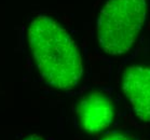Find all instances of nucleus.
Masks as SVG:
<instances>
[{
    "label": "nucleus",
    "instance_id": "obj_1",
    "mask_svg": "<svg viewBox=\"0 0 150 140\" xmlns=\"http://www.w3.org/2000/svg\"><path fill=\"white\" fill-rule=\"evenodd\" d=\"M28 45L45 84L59 91L75 89L83 77V62L69 31L53 16L38 14L29 22Z\"/></svg>",
    "mask_w": 150,
    "mask_h": 140
},
{
    "label": "nucleus",
    "instance_id": "obj_2",
    "mask_svg": "<svg viewBox=\"0 0 150 140\" xmlns=\"http://www.w3.org/2000/svg\"><path fill=\"white\" fill-rule=\"evenodd\" d=\"M147 0H107L96 22L97 41L111 56L133 48L147 17Z\"/></svg>",
    "mask_w": 150,
    "mask_h": 140
},
{
    "label": "nucleus",
    "instance_id": "obj_3",
    "mask_svg": "<svg viewBox=\"0 0 150 140\" xmlns=\"http://www.w3.org/2000/svg\"><path fill=\"white\" fill-rule=\"evenodd\" d=\"M121 87L138 119L150 122V65L129 67L122 75Z\"/></svg>",
    "mask_w": 150,
    "mask_h": 140
},
{
    "label": "nucleus",
    "instance_id": "obj_4",
    "mask_svg": "<svg viewBox=\"0 0 150 140\" xmlns=\"http://www.w3.org/2000/svg\"><path fill=\"white\" fill-rule=\"evenodd\" d=\"M77 113L82 128L89 134H97L111 124L112 103L106 94L93 92L80 100Z\"/></svg>",
    "mask_w": 150,
    "mask_h": 140
},
{
    "label": "nucleus",
    "instance_id": "obj_5",
    "mask_svg": "<svg viewBox=\"0 0 150 140\" xmlns=\"http://www.w3.org/2000/svg\"><path fill=\"white\" fill-rule=\"evenodd\" d=\"M102 140H133V139L124 136L122 134H109V135L104 137Z\"/></svg>",
    "mask_w": 150,
    "mask_h": 140
},
{
    "label": "nucleus",
    "instance_id": "obj_6",
    "mask_svg": "<svg viewBox=\"0 0 150 140\" xmlns=\"http://www.w3.org/2000/svg\"><path fill=\"white\" fill-rule=\"evenodd\" d=\"M24 140H45L41 136H38V135H30V136L26 137Z\"/></svg>",
    "mask_w": 150,
    "mask_h": 140
}]
</instances>
